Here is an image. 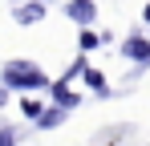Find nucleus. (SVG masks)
Segmentation results:
<instances>
[{"mask_svg": "<svg viewBox=\"0 0 150 146\" xmlns=\"http://www.w3.org/2000/svg\"><path fill=\"white\" fill-rule=\"evenodd\" d=\"M146 21H150V4H146Z\"/></svg>", "mask_w": 150, "mask_h": 146, "instance_id": "9d476101", "label": "nucleus"}, {"mask_svg": "<svg viewBox=\"0 0 150 146\" xmlns=\"http://www.w3.org/2000/svg\"><path fill=\"white\" fill-rule=\"evenodd\" d=\"M21 110H25L28 118H45V114H41V101H33V97H25V101H21Z\"/></svg>", "mask_w": 150, "mask_h": 146, "instance_id": "423d86ee", "label": "nucleus"}, {"mask_svg": "<svg viewBox=\"0 0 150 146\" xmlns=\"http://www.w3.org/2000/svg\"><path fill=\"white\" fill-rule=\"evenodd\" d=\"M41 16H45L41 4H21V8H16V21L21 24H33V21H41Z\"/></svg>", "mask_w": 150, "mask_h": 146, "instance_id": "20e7f679", "label": "nucleus"}, {"mask_svg": "<svg viewBox=\"0 0 150 146\" xmlns=\"http://www.w3.org/2000/svg\"><path fill=\"white\" fill-rule=\"evenodd\" d=\"M85 81H89V85H93L98 94H105V77H101L98 69H85Z\"/></svg>", "mask_w": 150, "mask_h": 146, "instance_id": "39448f33", "label": "nucleus"}, {"mask_svg": "<svg viewBox=\"0 0 150 146\" xmlns=\"http://www.w3.org/2000/svg\"><path fill=\"white\" fill-rule=\"evenodd\" d=\"M16 142V134H12V130H4V134H0V146H12Z\"/></svg>", "mask_w": 150, "mask_h": 146, "instance_id": "1a4fd4ad", "label": "nucleus"}, {"mask_svg": "<svg viewBox=\"0 0 150 146\" xmlns=\"http://www.w3.org/2000/svg\"><path fill=\"white\" fill-rule=\"evenodd\" d=\"M93 45H98V33L85 28V33H81V49H93Z\"/></svg>", "mask_w": 150, "mask_h": 146, "instance_id": "6e6552de", "label": "nucleus"}, {"mask_svg": "<svg viewBox=\"0 0 150 146\" xmlns=\"http://www.w3.org/2000/svg\"><path fill=\"white\" fill-rule=\"evenodd\" d=\"M4 81H8V89H45L49 85V77L37 65H28V61H8L4 65Z\"/></svg>", "mask_w": 150, "mask_h": 146, "instance_id": "f257e3e1", "label": "nucleus"}, {"mask_svg": "<svg viewBox=\"0 0 150 146\" xmlns=\"http://www.w3.org/2000/svg\"><path fill=\"white\" fill-rule=\"evenodd\" d=\"M57 122H61V110H49V114H45V118L37 122V126H41V130H53V126H57Z\"/></svg>", "mask_w": 150, "mask_h": 146, "instance_id": "0eeeda50", "label": "nucleus"}, {"mask_svg": "<svg viewBox=\"0 0 150 146\" xmlns=\"http://www.w3.org/2000/svg\"><path fill=\"white\" fill-rule=\"evenodd\" d=\"M65 12L73 16L77 24H89V21H98V8H93V0H69L65 4Z\"/></svg>", "mask_w": 150, "mask_h": 146, "instance_id": "f03ea898", "label": "nucleus"}, {"mask_svg": "<svg viewBox=\"0 0 150 146\" xmlns=\"http://www.w3.org/2000/svg\"><path fill=\"white\" fill-rule=\"evenodd\" d=\"M126 57L130 61H150V41L146 37H130L126 41Z\"/></svg>", "mask_w": 150, "mask_h": 146, "instance_id": "7ed1b4c3", "label": "nucleus"}]
</instances>
